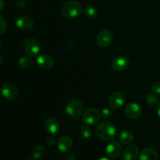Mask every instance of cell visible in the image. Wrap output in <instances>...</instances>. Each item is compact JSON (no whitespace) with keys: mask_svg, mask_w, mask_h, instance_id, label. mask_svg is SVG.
<instances>
[{"mask_svg":"<svg viewBox=\"0 0 160 160\" xmlns=\"http://www.w3.org/2000/svg\"><path fill=\"white\" fill-rule=\"evenodd\" d=\"M45 154V148L43 145H38L33 148L32 157L34 159H39L43 157Z\"/></svg>","mask_w":160,"mask_h":160,"instance_id":"d6986e66","label":"cell"},{"mask_svg":"<svg viewBox=\"0 0 160 160\" xmlns=\"http://www.w3.org/2000/svg\"><path fill=\"white\" fill-rule=\"evenodd\" d=\"M47 144L48 146H53L55 145V138L53 136H49L47 139Z\"/></svg>","mask_w":160,"mask_h":160,"instance_id":"4316f807","label":"cell"},{"mask_svg":"<svg viewBox=\"0 0 160 160\" xmlns=\"http://www.w3.org/2000/svg\"><path fill=\"white\" fill-rule=\"evenodd\" d=\"M41 49L38 41L34 38H27L23 42V50L27 55L31 56H37Z\"/></svg>","mask_w":160,"mask_h":160,"instance_id":"5b68a950","label":"cell"},{"mask_svg":"<svg viewBox=\"0 0 160 160\" xmlns=\"http://www.w3.org/2000/svg\"><path fill=\"white\" fill-rule=\"evenodd\" d=\"M44 128L46 132L52 136L57 135L60 132L59 123L53 117H49L45 120V121L44 122Z\"/></svg>","mask_w":160,"mask_h":160,"instance_id":"30bf717a","label":"cell"},{"mask_svg":"<svg viewBox=\"0 0 160 160\" xmlns=\"http://www.w3.org/2000/svg\"><path fill=\"white\" fill-rule=\"evenodd\" d=\"M112 40H113V36L112 32L108 30H103L97 35L96 42L100 48H106L112 44Z\"/></svg>","mask_w":160,"mask_h":160,"instance_id":"ba28073f","label":"cell"},{"mask_svg":"<svg viewBox=\"0 0 160 160\" xmlns=\"http://www.w3.org/2000/svg\"><path fill=\"white\" fill-rule=\"evenodd\" d=\"M152 91L156 95H160V81H157L152 85Z\"/></svg>","mask_w":160,"mask_h":160,"instance_id":"484cf974","label":"cell"},{"mask_svg":"<svg viewBox=\"0 0 160 160\" xmlns=\"http://www.w3.org/2000/svg\"><path fill=\"white\" fill-rule=\"evenodd\" d=\"M95 134L101 140L109 142L117 135V129L112 122L104 120L98 123L95 128Z\"/></svg>","mask_w":160,"mask_h":160,"instance_id":"6da1fadb","label":"cell"},{"mask_svg":"<svg viewBox=\"0 0 160 160\" xmlns=\"http://www.w3.org/2000/svg\"><path fill=\"white\" fill-rule=\"evenodd\" d=\"M101 113L95 108H88L84 111L82 114V120L87 125H95L99 122Z\"/></svg>","mask_w":160,"mask_h":160,"instance_id":"277c9868","label":"cell"},{"mask_svg":"<svg viewBox=\"0 0 160 160\" xmlns=\"http://www.w3.org/2000/svg\"><path fill=\"white\" fill-rule=\"evenodd\" d=\"M6 28H7L6 20H5L2 16L0 15V35H2L6 31Z\"/></svg>","mask_w":160,"mask_h":160,"instance_id":"cb8c5ba5","label":"cell"},{"mask_svg":"<svg viewBox=\"0 0 160 160\" xmlns=\"http://www.w3.org/2000/svg\"><path fill=\"white\" fill-rule=\"evenodd\" d=\"M37 63L40 68L43 70H51L54 66V59L48 54H41L37 58Z\"/></svg>","mask_w":160,"mask_h":160,"instance_id":"4fadbf2b","label":"cell"},{"mask_svg":"<svg viewBox=\"0 0 160 160\" xmlns=\"http://www.w3.org/2000/svg\"><path fill=\"white\" fill-rule=\"evenodd\" d=\"M82 12V6L76 0H69L66 2L61 8L62 16L67 19H75L79 17Z\"/></svg>","mask_w":160,"mask_h":160,"instance_id":"7a4b0ae2","label":"cell"},{"mask_svg":"<svg viewBox=\"0 0 160 160\" xmlns=\"http://www.w3.org/2000/svg\"><path fill=\"white\" fill-rule=\"evenodd\" d=\"M118 139L123 145H129L134 140V135L129 131H123L119 134Z\"/></svg>","mask_w":160,"mask_h":160,"instance_id":"ac0fdd59","label":"cell"},{"mask_svg":"<svg viewBox=\"0 0 160 160\" xmlns=\"http://www.w3.org/2000/svg\"><path fill=\"white\" fill-rule=\"evenodd\" d=\"M139 155V148L135 145H130L124 148L122 153L123 160H136Z\"/></svg>","mask_w":160,"mask_h":160,"instance_id":"9a60e30c","label":"cell"},{"mask_svg":"<svg viewBox=\"0 0 160 160\" xmlns=\"http://www.w3.org/2000/svg\"><path fill=\"white\" fill-rule=\"evenodd\" d=\"M80 134L84 139H88L92 134V129L88 126H83L80 130Z\"/></svg>","mask_w":160,"mask_h":160,"instance_id":"603a6c76","label":"cell"},{"mask_svg":"<svg viewBox=\"0 0 160 160\" xmlns=\"http://www.w3.org/2000/svg\"><path fill=\"white\" fill-rule=\"evenodd\" d=\"M146 103L150 106H158L159 103V98L156 96V94L150 93L148 94L145 98Z\"/></svg>","mask_w":160,"mask_h":160,"instance_id":"7402d4cb","label":"cell"},{"mask_svg":"<svg viewBox=\"0 0 160 160\" xmlns=\"http://www.w3.org/2000/svg\"><path fill=\"white\" fill-rule=\"evenodd\" d=\"M139 160H159V155L154 148H145L140 152Z\"/></svg>","mask_w":160,"mask_h":160,"instance_id":"e0dca14e","label":"cell"},{"mask_svg":"<svg viewBox=\"0 0 160 160\" xmlns=\"http://www.w3.org/2000/svg\"><path fill=\"white\" fill-rule=\"evenodd\" d=\"M1 47H2V43H1V42H0V48H1Z\"/></svg>","mask_w":160,"mask_h":160,"instance_id":"836d02e7","label":"cell"},{"mask_svg":"<svg viewBox=\"0 0 160 160\" xmlns=\"http://www.w3.org/2000/svg\"><path fill=\"white\" fill-rule=\"evenodd\" d=\"M66 159L67 160H75V155L72 152L68 153L66 156Z\"/></svg>","mask_w":160,"mask_h":160,"instance_id":"f1b7e54d","label":"cell"},{"mask_svg":"<svg viewBox=\"0 0 160 160\" xmlns=\"http://www.w3.org/2000/svg\"><path fill=\"white\" fill-rule=\"evenodd\" d=\"M73 140L67 135H63L59 138L57 142V147L61 152H68L73 148Z\"/></svg>","mask_w":160,"mask_h":160,"instance_id":"2e32d148","label":"cell"},{"mask_svg":"<svg viewBox=\"0 0 160 160\" xmlns=\"http://www.w3.org/2000/svg\"><path fill=\"white\" fill-rule=\"evenodd\" d=\"M67 115L71 119H79L84 112V105L78 99H73L68 102L65 108Z\"/></svg>","mask_w":160,"mask_h":160,"instance_id":"3957f363","label":"cell"},{"mask_svg":"<svg viewBox=\"0 0 160 160\" xmlns=\"http://www.w3.org/2000/svg\"><path fill=\"white\" fill-rule=\"evenodd\" d=\"M142 108L138 103H128L125 107V114L131 120H137L142 116Z\"/></svg>","mask_w":160,"mask_h":160,"instance_id":"8fae6325","label":"cell"},{"mask_svg":"<svg viewBox=\"0 0 160 160\" xmlns=\"http://www.w3.org/2000/svg\"><path fill=\"white\" fill-rule=\"evenodd\" d=\"M98 160H111L109 157H101Z\"/></svg>","mask_w":160,"mask_h":160,"instance_id":"1f68e13d","label":"cell"},{"mask_svg":"<svg viewBox=\"0 0 160 160\" xmlns=\"http://www.w3.org/2000/svg\"><path fill=\"white\" fill-rule=\"evenodd\" d=\"M157 115L159 116V117L160 118V102L157 106Z\"/></svg>","mask_w":160,"mask_h":160,"instance_id":"4dcf8cb0","label":"cell"},{"mask_svg":"<svg viewBox=\"0 0 160 160\" xmlns=\"http://www.w3.org/2000/svg\"><path fill=\"white\" fill-rule=\"evenodd\" d=\"M112 116V112L109 109L106 108V109H103L102 110V117L104 119H106H106L111 118Z\"/></svg>","mask_w":160,"mask_h":160,"instance_id":"d4e9b609","label":"cell"},{"mask_svg":"<svg viewBox=\"0 0 160 160\" xmlns=\"http://www.w3.org/2000/svg\"><path fill=\"white\" fill-rule=\"evenodd\" d=\"M16 5L18 8H23L25 6V0H17Z\"/></svg>","mask_w":160,"mask_h":160,"instance_id":"83f0119b","label":"cell"},{"mask_svg":"<svg viewBox=\"0 0 160 160\" xmlns=\"http://www.w3.org/2000/svg\"><path fill=\"white\" fill-rule=\"evenodd\" d=\"M2 62H3V57H2V55L0 54V65H1V64L2 63Z\"/></svg>","mask_w":160,"mask_h":160,"instance_id":"d6a6232c","label":"cell"},{"mask_svg":"<svg viewBox=\"0 0 160 160\" xmlns=\"http://www.w3.org/2000/svg\"><path fill=\"white\" fill-rule=\"evenodd\" d=\"M130 66V60L127 56L120 55L116 56L111 62V68L117 72H123Z\"/></svg>","mask_w":160,"mask_h":160,"instance_id":"8992f818","label":"cell"},{"mask_svg":"<svg viewBox=\"0 0 160 160\" xmlns=\"http://www.w3.org/2000/svg\"><path fill=\"white\" fill-rule=\"evenodd\" d=\"M1 94L6 99L9 101H14L19 96V92L15 85L10 83L4 84L1 88Z\"/></svg>","mask_w":160,"mask_h":160,"instance_id":"52a82bcc","label":"cell"},{"mask_svg":"<svg viewBox=\"0 0 160 160\" xmlns=\"http://www.w3.org/2000/svg\"><path fill=\"white\" fill-rule=\"evenodd\" d=\"M109 106L112 109H120L125 102V95L121 92H114L109 98Z\"/></svg>","mask_w":160,"mask_h":160,"instance_id":"9c48e42d","label":"cell"},{"mask_svg":"<svg viewBox=\"0 0 160 160\" xmlns=\"http://www.w3.org/2000/svg\"><path fill=\"white\" fill-rule=\"evenodd\" d=\"M16 26L21 31H29L34 26V21L27 16H20L16 20Z\"/></svg>","mask_w":160,"mask_h":160,"instance_id":"5bb4252c","label":"cell"},{"mask_svg":"<svg viewBox=\"0 0 160 160\" xmlns=\"http://www.w3.org/2000/svg\"><path fill=\"white\" fill-rule=\"evenodd\" d=\"M5 6H6V2H5V0H0V12L4 9Z\"/></svg>","mask_w":160,"mask_h":160,"instance_id":"f546056e","label":"cell"},{"mask_svg":"<svg viewBox=\"0 0 160 160\" xmlns=\"http://www.w3.org/2000/svg\"><path fill=\"white\" fill-rule=\"evenodd\" d=\"M122 152V145L120 142L112 141L106 147V153L110 159H116Z\"/></svg>","mask_w":160,"mask_h":160,"instance_id":"7c38bea8","label":"cell"},{"mask_svg":"<svg viewBox=\"0 0 160 160\" xmlns=\"http://www.w3.org/2000/svg\"><path fill=\"white\" fill-rule=\"evenodd\" d=\"M84 14L87 17L90 19L95 18L97 16L98 13V10H97L96 7L92 5H87V6L84 7Z\"/></svg>","mask_w":160,"mask_h":160,"instance_id":"44dd1931","label":"cell"},{"mask_svg":"<svg viewBox=\"0 0 160 160\" xmlns=\"http://www.w3.org/2000/svg\"><path fill=\"white\" fill-rule=\"evenodd\" d=\"M32 64V58L30 56H23L18 60V66L21 69H27Z\"/></svg>","mask_w":160,"mask_h":160,"instance_id":"ffe728a7","label":"cell"}]
</instances>
